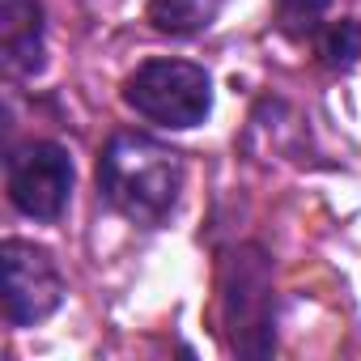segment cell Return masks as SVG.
Masks as SVG:
<instances>
[{
	"mask_svg": "<svg viewBox=\"0 0 361 361\" xmlns=\"http://www.w3.org/2000/svg\"><path fill=\"white\" fill-rule=\"evenodd\" d=\"M9 200L30 221H60L73 196V157L56 140H26L5 157Z\"/></svg>",
	"mask_w": 361,
	"mask_h": 361,
	"instance_id": "277c9868",
	"label": "cell"
},
{
	"mask_svg": "<svg viewBox=\"0 0 361 361\" xmlns=\"http://www.w3.org/2000/svg\"><path fill=\"white\" fill-rule=\"evenodd\" d=\"M314 43H319V56H323L327 68H353L361 60V18L331 22Z\"/></svg>",
	"mask_w": 361,
	"mask_h": 361,
	"instance_id": "9c48e42d",
	"label": "cell"
},
{
	"mask_svg": "<svg viewBox=\"0 0 361 361\" xmlns=\"http://www.w3.org/2000/svg\"><path fill=\"white\" fill-rule=\"evenodd\" d=\"M331 0H276V30L289 39H319L327 30Z\"/></svg>",
	"mask_w": 361,
	"mask_h": 361,
	"instance_id": "ba28073f",
	"label": "cell"
},
{
	"mask_svg": "<svg viewBox=\"0 0 361 361\" xmlns=\"http://www.w3.org/2000/svg\"><path fill=\"white\" fill-rule=\"evenodd\" d=\"M217 9H221V0H149L145 18H149V26L157 35L192 39V35H200V30L213 26Z\"/></svg>",
	"mask_w": 361,
	"mask_h": 361,
	"instance_id": "52a82bcc",
	"label": "cell"
},
{
	"mask_svg": "<svg viewBox=\"0 0 361 361\" xmlns=\"http://www.w3.org/2000/svg\"><path fill=\"white\" fill-rule=\"evenodd\" d=\"M0 264H5V319L13 327H35L60 310L64 276L47 247H35L26 238H5Z\"/></svg>",
	"mask_w": 361,
	"mask_h": 361,
	"instance_id": "5b68a950",
	"label": "cell"
},
{
	"mask_svg": "<svg viewBox=\"0 0 361 361\" xmlns=\"http://www.w3.org/2000/svg\"><path fill=\"white\" fill-rule=\"evenodd\" d=\"M221 331L238 357H268L276 348V289L264 247L243 243L221 255Z\"/></svg>",
	"mask_w": 361,
	"mask_h": 361,
	"instance_id": "7a4b0ae2",
	"label": "cell"
},
{
	"mask_svg": "<svg viewBox=\"0 0 361 361\" xmlns=\"http://www.w3.org/2000/svg\"><path fill=\"white\" fill-rule=\"evenodd\" d=\"M123 102L149 123L161 128H196L213 111V77L192 60H145L123 77Z\"/></svg>",
	"mask_w": 361,
	"mask_h": 361,
	"instance_id": "3957f363",
	"label": "cell"
},
{
	"mask_svg": "<svg viewBox=\"0 0 361 361\" xmlns=\"http://www.w3.org/2000/svg\"><path fill=\"white\" fill-rule=\"evenodd\" d=\"M0 64L9 77H35L43 68V5L0 0Z\"/></svg>",
	"mask_w": 361,
	"mask_h": 361,
	"instance_id": "8992f818",
	"label": "cell"
},
{
	"mask_svg": "<svg viewBox=\"0 0 361 361\" xmlns=\"http://www.w3.org/2000/svg\"><path fill=\"white\" fill-rule=\"evenodd\" d=\"M183 153L145 136L115 132L98 157V196L132 226H161L183 196Z\"/></svg>",
	"mask_w": 361,
	"mask_h": 361,
	"instance_id": "6da1fadb",
	"label": "cell"
}]
</instances>
